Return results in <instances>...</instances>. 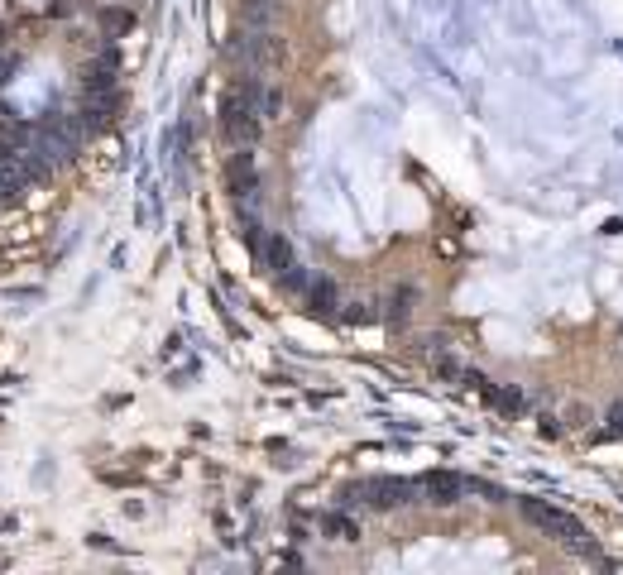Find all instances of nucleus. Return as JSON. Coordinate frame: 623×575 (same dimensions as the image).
Wrapping results in <instances>:
<instances>
[{
	"label": "nucleus",
	"mask_w": 623,
	"mask_h": 575,
	"mask_svg": "<svg viewBox=\"0 0 623 575\" xmlns=\"http://www.w3.org/2000/svg\"><path fill=\"white\" fill-rule=\"evenodd\" d=\"M226 183H230L235 197H254V159H250V149H240V154L230 159Z\"/></svg>",
	"instance_id": "nucleus-6"
},
{
	"label": "nucleus",
	"mask_w": 623,
	"mask_h": 575,
	"mask_svg": "<svg viewBox=\"0 0 623 575\" xmlns=\"http://www.w3.org/2000/svg\"><path fill=\"white\" fill-rule=\"evenodd\" d=\"M408 312H413V288H403V292L389 298V322H408Z\"/></svg>",
	"instance_id": "nucleus-12"
},
{
	"label": "nucleus",
	"mask_w": 623,
	"mask_h": 575,
	"mask_svg": "<svg viewBox=\"0 0 623 575\" xmlns=\"http://www.w3.org/2000/svg\"><path fill=\"white\" fill-rule=\"evenodd\" d=\"M308 302H312V312H331L336 307V284H331V278H312V284H308Z\"/></svg>",
	"instance_id": "nucleus-10"
},
{
	"label": "nucleus",
	"mask_w": 623,
	"mask_h": 575,
	"mask_svg": "<svg viewBox=\"0 0 623 575\" xmlns=\"http://www.w3.org/2000/svg\"><path fill=\"white\" fill-rule=\"evenodd\" d=\"M278 284H284L288 292H308V284H312V278H308V274H302V268H298V264H288V268H284V274H278Z\"/></svg>",
	"instance_id": "nucleus-13"
},
{
	"label": "nucleus",
	"mask_w": 623,
	"mask_h": 575,
	"mask_svg": "<svg viewBox=\"0 0 623 575\" xmlns=\"http://www.w3.org/2000/svg\"><path fill=\"white\" fill-rule=\"evenodd\" d=\"M413 494H422L427 503H441V509H451V503H461V494H465V479L451 475V470H427L413 485Z\"/></svg>",
	"instance_id": "nucleus-4"
},
{
	"label": "nucleus",
	"mask_w": 623,
	"mask_h": 575,
	"mask_svg": "<svg viewBox=\"0 0 623 575\" xmlns=\"http://www.w3.org/2000/svg\"><path fill=\"white\" fill-rule=\"evenodd\" d=\"M260 82L254 77H240L235 87L226 91V101H221V130L235 149H250L254 139H260Z\"/></svg>",
	"instance_id": "nucleus-1"
},
{
	"label": "nucleus",
	"mask_w": 623,
	"mask_h": 575,
	"mask_svg": "<svg viewBox=\"0 0 623 575\" xmlns=\"http://www.w3.org/2000/svg\"><path fill=\"white\" fill-rule=\"evenodd\" d=\"M130 29H135L130 10H121V5H105L101 10V34H105V39H121V34H130Z\"/></svg>",
	"instance_id": "nucleus-8"
},
{
	"label": "nucleus",
	"mask_w": 623,
	"mask_h": 575,
	"mask_svg": "<svg viewBox=\"0 0 623 575\" xmlns=\"http://www.w3.org/2000/svg\"><path fill=\"white\" fill-rule=\"evenodd\" d=\"M523 518L537 523L547 537H557V542H566L575 551H590V532H585L580 518H571L566 509H551V503H542V499H523Z\"/></svg>",
	"instance_id": "nucleus-2"
},
{
	"label": "nucleus",
	"mask_w": 623,
	"mask_h": 575,
	"mask_svg": "<svg viewBox=\"0 0 623 575\" xmlns=\"http://www.w3.org/2000/svg\"><path fill=\"white\" fill-rule=\"evenodd\" d=\"M322 532H326V537H336V542H355L360 527L350 523L346 513H322Z\"/></svg>",
	"instance_id": "nucleus-9"
},
{
	"label": "nucleus",
	"mask_w": 623,
	"mask_h": 575,
	"mask_svg": "<svg viewBox=\"0 0 623 575\" xmlns=\"http://www.w3.org/2000/svg\"><path fill=\"white\" fill-rule=\"evenodd\" d=\"M245 15H250L254 25H264V19L274 15V0H245Z\"/></svg>",
	"instance_id": "nucleus-14"
},
{
	"label": "nucleus",
	"mask_w": 623,
	"mask_h": 575,
	"mask_svg": "<svg viewBox=\"0 0 623 575\" xmlns=\"http://www.w3.org/2000/svg\"><path fill=\"white\" fill-rule=\"evenodd\" d=\"M115 67H121V63H115V53H111V49H105L101 58H91L87 73H82L87 91H115Z\"/></svg>",
	"instance_id": "nucleus-5"
},
{
	"label": "nucleus",
	"mask_w": 623,
	"mask_h": 575,
	"mask_svg": "<svg viewBox=\"0 0 623 575\" xmlns=\"http://www.w3.org/2000/svg\"><path fill=\"white\" fill-rule=\"evenodd\" d=\"M346 503H370V509H403L413 503V485L408 479H393V475H374V479H360V485L346 489Z\"/></svg>",
	"instance_id": "nucleus-3"
},
{
	"label": "nucleus",
	"mask_w": 623,
	"mask_h": 575,
	"mask_svg": "<svg viewBox=\"0 0 623 575\" xmlns=\"http://www.w3.org/2000/svg\"><path fill=\"white\" fill-rule=\"evenodd\" d=\"M479 389H485L489 403L503 408V413H518V408H523V393H503V389H494V384H479Z\"/></svg>",
	"instance_id": "nucleus-11"
},
{
	"label": "nucleus",
	"mask_w": 623,
	"mask_h": 575,
	"mask_svg": "<svg viewBox=\"0 0 623 575\" xmlns=\"http://www.w3.org/2000/svg\"><path fill=\"white\" fill-rule=\"evenodd\" d=\"M254 254L264 260V268H269V274H284V268L292 264V245H288L284 236H264V240H260V250H254Z\"/></svg>",
	"instance_id": "nucleus-7"
}]
</instances>
